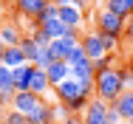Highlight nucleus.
Here are the masks:
<instances>
[{
    "label": "nucleus",
    "mask_w": 133,
    "mask_h": 124,
    "mask_svg": "<svg viewBox=\"0 0 133 124\" xmlns=\"http://www.w3.org/2000/svg\"><path fill=\"white\" fill-rule=\"evenodd\" d=\"M125 90H122V82H119V71L113 68V71H105V74H96V90H94V96L102 101H116L122 96Z\"/></svg>",
    "instance_id": "1"
},
{
    "label": "nucleus",
    "mask_w": 133,
    "mask_h": 124,
    "mask_svg": "<svg viewBox=\"0 0 133 124\" xmlns=\"http://www.w3.org/2000/svg\"><path fill=\"white\" fill-rule=\"evenodd\" d=\"M94 20H96V31H102V34H113V37H125V20L122 17H116V14H110V11H96L94 14Z\"/></svg>",
    "instance_id": "2"
},
{
    "label": "nucleus",
    "mask_w": 133,
    "mask_h": 124,
    "mask_svg": "<svg viewBox=\"0 0 133 124\" xmlns=\"http://www.w3.org/2000/svg\"><path fill=\"white\" fill-rule=\"evenodd\" d=\"M40 104H43V99H40V96H34L31 90H20V93H14V96H11V110L23 113V116H31Z\"/></svg>",
    "instance_id": "3"
},
{
    "label": "nucleus",
    "mask_w": 133,
    "mask_h": 124,
    "mask_svg": "<svg viewBox=\"0 0 133 124\" xmlns=\"http://www.w3.org/2000/svg\"><path fill=\"white\" fill-rule=\"evenodd\" d=\"M82 121L85 124H108V101L94 96V99L88 101L85 113H82Z\"/></svg>",
    "instance_id": "4"
},
{
    "label": "nucleus",
    "mask_w": 133,
    "mask_h": 124,
    "mask_svg": "<svg viewBox=\"0 0 133 124\" xmlns=\"http://www.w3.org/2000/svg\"><path fill=\"white\" fill-rule=\"evenodd\" d=\"M79 45H82V51H85V56H88L91 62H96L99 56H105V54H108L96 31H85V34H82V40H79Z\"/></svg>",
    "instance_id": "5"
},
{
    "label": "nucleus",
    "mask_w": 133,
    "mask_h": 124,
    "mask_svg": "<svg viewBox=\"0 0 133 124\" xmlns=\"http://www.w3.org/2000/svg\"><path fill=\"white\" fill-rule=\"evenodd\" d=\"M79 93H82V90H79V82H77V79H65L62 85H57V87H54V99L59 101V104L74 101Z\"/></svg>",
    "instance_id": "6"
},
{
    "label": "nucleus",
    "mask_w": 133,
    "mask_h": 124,
    "mask_svg": "<svg viewBox=\"0 0 133 124\" xmlns=\"http://www.w3.org/2000/svg\"><path fill=\"white\" fill-rule=\"evenodd\" d=\"M45 76H48V85H51V87L62 85L65 79H74V74H71V65H68V62H51V65L45 68Z\"/></svg>",
    "instance_id": "7"
},
{
    "label": "nucleus",
    "mask_w": 133,
    "mask_h": 124,
    "mask_svg": "<svg viewBox=\"0 0 133 124\" xmlns=\"http://www.w3.org/2000/svg\"><path fill=\"white\" fill-rule=\"evenodd\" d=\"M23 37H26V34L20 31L17 23H3V25H0V42H3L6 48H17Z\"/></svg>",
    "instance_id": "8"
},
{
    "label": "nucleus",
    "mask_w": 133,
    "mask_h": 124,
    "mask_svg": "<svg viewBox=\"0 0 133 124\" xmlns=\"http://www.w3.org/2000/svg\"><path fill=\"white\" fill-rule=\"evenodd\" d=\"M14 6H17V11H20L23 17H31V20L37 23V17L45 11L48 0H14Z\"/></svg>",
    "instance_id": "9"
},
{
    "label": "nucleus",
    "mask_w": 133,
    "mask_h": 124,
    "mask_svg": "<svg viewBox=\"0 0 133 124\" xmlns=\"http://www.w3.org/2000/svg\"><path fill=\"white\" fill-rule=\"evenodd\" d=\"M34 65H20V68H14L11 71V79H14V93H20V90H28V85H31V76H34Z\"/></svg>",
    "instance_id": "10"
},
{
    "label": "nucleus",
    "mask_w": 133,
    "mask_h": 124,
    "mask_svg": "<svg viewBox=\"0 0 133 124\" xmlns=\"http://www.w3.org/2000/svg\"><path fill=\"white\" fill-rule=\"evenodd\" d=\"M82 20H85V14H82L79 9H74L71 3H68V6H59V23L65 25V28H77V31H79Z\"/></svg>",
    "instance_id": "11"
},
{
    "label": "nucleus",
    "mask_w": 133,
    "mask_h": 124,
    "mask_svg": "<svg viewBox=\"0 0 133 124\" xmlns=\"http://www.w3.org/2000/svg\"><path fill=\"white\" fill-rule=\"evenodd\" d=\"M110 107L119 113L122 121H133V93H122L116 101H110Z\"/></svg>",
    "instance_id": "12"
},
{
    "label": "nucleus",
    "mask_w": 133,
    "mask_h": 124,
    "mask_svg": "<svg viewBox=\"0 0 133 124\" xmlns=\"http://www.w3.org/2000/svg\"><path fill=\"white\" fill-rule=\"evenodd\" d=\"M28 90H31L34 96H40V99H43V96H45V93L51 90V85H48V76H45V71H40V68L34 71V76H31V85H28Z\"/></svg>",
    "instance_id": "13"
},
{
    "label": "nucleus",
    "mask_w": 133,
    "mask_h": 124,
    "mask_svg": "<svg viewBox=\"0 0 133 124\" xmlns=\"http://www.w3.org/2000/svg\"><path fill=\"white\" fill-rule=\"evenodd\" d=\"M26 62L28 59H26V54L20 51V45H17V48H6V54L0 56V65H6V68H11V71L20 68V65H26Z\"/></svg>",
    "instance_id": "14"
},
{
    "label": "nucleus",
    "mask_w": 133,
    "mask_h": 124,
    "mask_svg": "<svg viewBox=\"0 0 133 124\" xmlns=\"http://www.w3.org/2000/svg\"><path fill=\"white\" fill-rule=\"evenodd\" d=\"M28 124H54V113H51V104H40L31 116H28Z\"/></svg>",
    "instance_id": "15"
},
{
    "label": "nucleus",
    "mask_w": 133,
    "mask_h": 124,
    "mask_svg": "<svg viewBox=\"0 0 133 124\" xmlns=\"http://www.w3.org/2000/svg\"><path fill=\"white\" fill-rule=\"evenodd\" d=\"M20 51L26 54L28 65H34V62H37V56H40V51H43V48H40V45H37V42L31 40V34H26V37L20 40Z\"/></svg>",
    "instance_id": "16"
},
{
    "label": "nucleus",
    "mask_w": 133,
    "mask_h": 124,
    "mask_svg": "<svg viewBox=\"0 0 133 124\" xmlns=\"http://www.w3.org/2000/svg\"><path fill=\"white\" fill-rule=\"evenodd\" d=\"M102 9L110 11V14H116V17H122V20H128V17H130V11H128L125 0H105V3H102Z\"/></svg>",
    "instance_id": "17"
},
{
    "label": "nucleus",
    "mask_w": 133,
    "mask_h": 124,
    "mask_svg": "<svg viewBox=\"0 0 133 124\" xmlns=\"http://www.w3.org/2000/svg\"><path fill=\"white\" fill-rule=\"evenodd\" d=\"M0 93L14 96V79H11V68L0 65Z\"/></svg>",
    "instance_id": "18"
},
{
    "label": "nucleus",
    "mask_w": 133,
    "mask_h": 124,
    "mask_svg": "<svg viewBox=\"0 0 133 124\" xmlns=\"http://www.w3.org/2000/svg\"><path fill=\"white\" fill-rule=\"evenodd\" d=\"M116 71H119L122 90H125V93H133V68H130V65H122V68H116Z\"/></svg>",
    "instance_id": "19"
},
{
    "label": "nucleus",
    "mask_w": 133,
    "mask_h": 124,
    "mask_svg": "<svg viewBox=\"0 0 133 124\" xmlns=\"http://www.w3.org/2000/svg\"><path fill=\"white\" fill-rule=\"evenodd\" d=\"M113 68H116V54H105V56H99L94 62V71L96 74H105V71H113Z\"/></svg>",
    "instance_id": "20"
},
{
    "label": "nucleus",
    "mask_w": 133,
    "mask_h": 124,
    "mask_svg": "<svg viewBox=\"0 0 133 124\" xmlns=\"http://www.w3.org/2000/svg\"><path fill=\"white\" fill-rule=\"evenodd\" d=\"M71 74H74V79H88V76H96V71H94V62L85 59V62H79L77 68H71Z\"/></svg>",
    "instance_id": "21"
},
{
    "label": "nucleus",
    "mask_w": 133,
    "mask_h": 124,
    "mask_svg": "<svg viewBox=\"0 0 133 124\" xmlns=\"http://www.w3.org/2000/svg\"><path fill=\"white\" fill-rule=\"evenodd\" d=\"M51 20H59V6L48 3V6H45V11L37 17V28H40V25H45V23H51Z\"/></svg>",
    "instance_id": "22"
},
{
    "label": "nucleus",
    "mask_w": 133,
    "mask_h": 124,
    "mask_svg": "<svg viewBox=\"0 0 133 124\" xmlns=\"http://www.w3.org/2000/svg\"><path fill=\"white\" fill-rule=\"evenodd\" d=\"M96 34H99V40H102V45H105L108 54H116V51H119V45H122L119 37H113V34H102V31H96Z\"/></svg>",
    "instance_id": "23"
},
{
    "label": "nucleus",
    "mask_w": 133,
    "mask_h": 124,
    "mask_svg": "<svg viewBox=\"0 0 133 124\" xmlns=\"http://www.w3.org/2000/svg\"><path fill=\"white\" fill-rule=\"evenodd\" d=\"M88 101H91V96H85V93H79V96H77V99L74 101H68V104H65V107H68V113H85V107H88Z\"/></svg>",
    "instance_id": "24"
},
{
    "label": "nucleus",
    "mask_w": 133,
    "mask_h": 124,
    "mask_svg": "<svg viewBox=\"0 0 133 124\" xmlns=\"http://www.w3.org/2000/svg\"><path fill=\"white\" fill-rule=\"evenodd\" d=\"M85 59H88V56H85V51H82V45H77V48L71 51V54H68V59H65V62H68L71 68H77L79 62H85Z\"/></svg>",
    "instance_id": "25"
},
{
    "label": "nucleus",
    "mask_w": 133,
    "mask_h": 124,
    "mask_svg": "<svg viewBox=\"0 0 133 124\" xmlns=\"http://www.w3.org/2000/svg\"><path fill=\"white\" fill-rule=\"evenodd\" d=\"M31 40H34V42H37L40 48H48V45L54 42V40L48 37V34H45V31H43V28H34V34H31Z\"/></svg>",
    "instance_id": "26"
},
{
    "label": "nucleus",
    "mask_w": 133,
    "mask_h": 124,
    "mask_svg": "<svg viewBox=\"0 0 133 124\" xmlns=\"http://www.w3.org/2000/svg\"><path fill=\"white\" fill-rule=\"evenodd\" d=\"M3 124H28V116L17 113V110H9V113H6V119H3Z\"/></svg>",
    "instance_id": "27"
},
{
    "label": "nucleus",
    "mask_w": 133,
    "mask_h": 124,
    "mask_svg": "<svg viewBox=\"0 0 133 124\" xmlns=\"http://www.w3.org/2000/svg\"><path fill=\"white\" fill-rule=\"evenodd\" d=\"M51 113H54V124H62V121H65V116H68V107L57 101V104H51Z\"/></svg>",
    "instance_id": "28"
},
{
    "label": "nucleus",
    "mask_w": 133,
    "mask_h": 124,
    "mask_svg": "<svg viewBox=\"0 0 133 124\" xmlns=\"http://www.w3.org/2000/svg\"><path fill=\"white\" fill-rule=\"evenodd\" d=\"M62 124H85V121H82V116H79V113H68Z\"/></svg>",
    "instance_id": "29"
},
{
    "label": "nucleus",
    "mask_w": 133,
    "mask_h": 124,
    "mask_svg": "<svg viewBox=\"0 0 133 124\" xmlns=\"http://www.w3.org/2000/svg\"><path fill=\"white\" fill-rule=\"evenodd\" d=\"M91 3H94V0H71V6H74V9H79L82 14H85V9H88Z\"/></svg>",
    "instance_id": "30"
},
{
    "label": "nucleus",
    "mask_w": 133,
    "mask_h": 124,
    "mask_svg": "<svg viewBox=\"0 0 133 124\" xmlns=\"http://www.w3.org/2000/svg\"><path fill=\"white\" fill-rule=\"evenodd\" d=\"M116 121H122V119H119V113H116V110L108 104V124H116Z\"/></svg>",
    "instance_id": "31"
},
{
    "label": "nucleus",
    "mask_w": 133,
    "mask_h": 124,
    "mask_svg": "<svg viewBox=\"0 0 133 124\" xmlns=\"http://www.w3.org/2000/svg\"><path fill=\"white\" fill-rule=\"evenodd\" d=\"M125 37H130V40H133V14L125 20Z\"/></svg>",
    "instance_id": "32"
},
{
    "label": "nucleus",
    "mask_w": 133,
    "mask_h": 124,
    "mask_svg": "<svg viewBox=\"0 0 133 124\" xmlns=\"http://www.w3.org/2000/svg\"><path fill=\"white\" fill-rule=\"evenodd\" d=\"M3 104H11V96H9V93H0V107H3Z\"/></svg>",
    "instance_id": "33"
},
{
    "label": "nucleus",
    "mask_w": 133,
    "mask_h": 124,
    "mask_svg": "<svg viewBox=\"0 0 133 124\" xmlns=\"http://www.w3.org/2000/svg\"><path fill=\"white\" fill-rule=\"evenodd\" d=\"M48 3H54V6H68L71 0H48Z\"/></svg>",
    "instance_id": "34"
},
{
    "label": "nucleus",
    "mask_w": 133,
    "mask_h": 124,
    "mask_svg": "<svg viewBox=\"0 0 133 124\" xmlns=\"http://www.w3.org/2000/svg\"><path fill=\"white\" fill-rule=\"evenodd\" d=\"M125 6H128V11L133 14V0H125Z\"/></svg>",
    "instance_id": "35"
},
{
    "label": "nucleus",
    "mask_w": 133,
    "mask_h": 124,
    "mask_svg": "<svg viewBox=\"0 0 133 124\" xmlns=\"http://www.w3.org/2000/svg\"><path fill=\"white\" fill-rule=\"evenodd\" d=\"M116 124H130V121H116Z\"/></svg>",
    "instance_id": "36"
},
{
    "label": "nucleus",
    "mask_w": 133,
    "mask_h": 124,
    "mask_svg": "<svg viewBox=\"0 0 133 124\" xmlns=\"http://www.w3.org/2000/svg\"><path fill=\"white\" fill-rule=\"evenodd\" d=\"M130 65H133V62H130Z\"/></svg>",
    "instance_id": "37"
},
{
    "label": "nucleus",
    "mask_w": 133,
    "mask_h": 124,
    "mask_svg": "<svg viewBox=\"0 0 133 124\" xmlns=\"http://www.w3.org/2000/svg\"><path fill=\"white\" fill-rule=\"evenodd\" d=\"M130 68H133V65H130Z\"/></svg>",
    "instance_id": "38"
},
{
    "label": "nucleus",
    "mask_w": 133,
    "mask_h": 124,
    "mask_svg": "<svg viewBox=\"0 0 133 124\" xmlns=\"http://www.w3.org/2000/svg\"><path fill=\"white\" fill-rule=\"evenodd\" d=\"M130 42H133V40H130Z\"/></svg>",
    "instance_id": "39"
},
{
    "label": "nucleus",
    "mask_w": 133,
    "mask_h": 124,
    "mask_svg": "<svg viewBox=\"0 0 133 124\" xmlns=\"http://www.w3.org/2000/svg\"><path fill=\"white\" fill-rule=\"evenodd\" d=\"M130 124H133V121H130Z\"/></svg>",
    "instance_id": "40"
}]
</instances>
